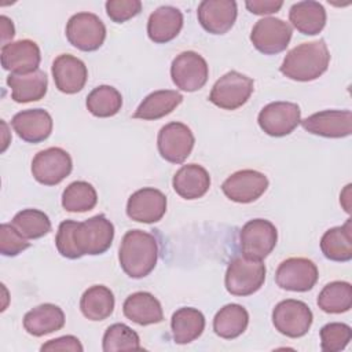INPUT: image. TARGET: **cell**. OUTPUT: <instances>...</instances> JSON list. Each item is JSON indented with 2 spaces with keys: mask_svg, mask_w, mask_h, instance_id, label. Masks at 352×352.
I'll return each instance as SVG.
<instances>
[{
  "mask_svg": "<svg viewBox=\"0 0 352 352\" xmlns=\"http://www.w3.org/2000/svg\"><path fill=\"white\" fill-rule=\"evenodd\" d=\"M195 138L191 129L183 122L164 125L157 136V147L161 157L170 164H183L191 154Z\"/></svg>",
  "mask_w": 352,
  "mask_h": 352,
  "instance_id": "13",
  "label": "cell"
},
{
  "mask_svg": "<svg viewBox=\"0 0 352 352\" xmlns=\"http://www.w3.org/2000/svg\"><path fill=\"white\" fill-rule=\"evenodd\" d=\"M257 122L267 135L282 138L292 133L301 122V110L293 102H271L260 110Z\"/></svg>",
  "mask_w": 352,
  "mask_h": 352,
  "instance_id": "14",
  "label": "cell"
},
{
  "mask_svg": "<svg viewBox=\"0 0 352 352\" xmlns=\"http://www.w3.org/2000/svg\"><path fill=\"white\" fill-rule=\"evenodd\" d=\"M114 226L104 214H96L85 221L65 220L59 224L55 245L60 256L76 260L85 254L104 253L113 242Z\"/></svg>",
  "mask_w": 352,
  "mask_h": 352,
  "instance_id": "1",
  "label": "cell"
},
{
  "mask_svg": "<svg viewBox=\"0 0 352 352\" xmlns=\"http://www.w3.org/2000/svg\"><path fill=\"white\" fill-rule=\"evenodd\" d=\"M318 307L326 314H342L352 307V286L349 282L327 283L318 296Z\"/></svg>",
  "mask_w": 352,
  "mask_h": 352,
  "instance_id": "33",
  "label": "cell"
},
{
  "mask_svg": "<svg viewBox=\"0 0 352 352\" xmlns=\"http://www.w3.org/2000/svg\"><path fill=\"white\" fill-rule=\"evenodd\" d=\"M330 52L324 40L302 43L290 50L279 70L294 81H312L320 77L329 67Z\"/></svg>",
  "mask_w": 352,
  "mask_h": 352,
  "instance_id": "3",
  "label": "cell"
},
{
  "mask_svg": "<svg viewBox=\"0 0 352 352\" xmlns=\"http://www.w3.org/2000/svg\"><path fill=\"white\" fill-rule=\"evenodd\" d=\"M158 243L153 234L142 230L128 231L121 241L118 260L122 271L135 279L147 276L155 267Z\"/></svg>",
  "mask_w": 352,
  "mask_h": 352,
  "instance_id": "2",
  "label": "cell"
},
{
  "mask_svg": "<svg viewBox=\"0 0 352 352\" xmlns=\"http://www.w3.org/2000/svg\"><path fill=\"white\" fill-rule=\"evenodd\" d=\"M85 104L92 116L107 118L116 116L121 110L122 96L111 85H99L88 94Z\"/></svg>",
  "mask_w": 352,
  "mask_h": 352,
  "instance_id": "34",
  "label": "cell"
},
{
  "mask_svg": "<svg viewBox=\"0 0 352 352\" xmlns=\"http://www.w3.org/2000/svg\"><path fill=\"white\" fill-rule=\"evenodd\" d=\"M122 312L126 319L140 326L155 324L164 320L161 302L148 292L129 294L122 304Z\"/></svg>",
  "mask_w": 352,
  "mask_h": 352,
  "instance_id": "23",
  "label": "cell"
},
{
  "mask_svg": "<svg viewBox=\"0 0 352 352\" xmlns=\"http://www.w3.org/2000/svg\"><path fill=\"white\" fill-rule=\"evenodd\" d=\"M323 256L331 261H349L352 258V219L345 224L327 230L320 239Z\"/></svg>",
  "mask_w": 352,
  "mask_h": 352,
  "instance_id": "29",
  "label": "cell"
},
{
  "mask_svg": "<svg viewBox=\"0 0 352 352\" xmlns=\"http://www.w3.org/2000/svg\"><path fill=\"white\" fill-rule=\"evenodd\" d=\"M166 197L157 188L144 187L135 191L126 202V214L138 223H157L166 212Z\"/></svg>",
  "mask_w": 352,
  "mask_h": 352,
  "instance_id": "16",
  "label": "cell"
},
{
  "mask_svg": "<svg viewBox=\"0 0 352 352\" xmlns=\"http://www.w3.org/2000/svg\"><path fill=\"white\" fill-rule=\"evenodd\" d=\"M1 66L11 74H28L38 70L41 54L38 45L32 40L10 41L1 47Z\"/></svg>",
  "mask_w": 352,
  "mask_h": 352,
  "instance_id": "18",
  "label": "cell"
},
{
  "mask_svg": "<svg viewBox=\"0 0 352 352\" xmlns=\"http://www.w3.org/2000/svg\"><path fill=\"white\" fill-rule=\"evenodd\" d=\"M276 227L265 219H253L243 224L239 231V246L243 256L263 260L276 246Z\"/></svg>",
  "mask_w": 352,
  "mask_h": 352,
  "instance_id": "7",
  "label": "cell"
},
{
  "mask_svg": "<svg viewBox=\"0 0 352 352\" xmlns=\"http://www.w3.org/2000/svg\"><path fill=\"white\" fill-rule=\"evenodd\" d=\"M249 324V314L239 304H227L213 318L214 333L224 340L239 337Z\"/></svg>",
  "mask_w": 352,
  "mask_h": 352,
  "instance_id": "32",
  "label": "cell"
},
{
  "mask_svg": "<svg viewBox=\"0 0 352 352\" xmlns=\"http://www.w3.org/2000/svg\"><path fill=\"white\" fill-rule=\"evenodd\" d=\"M183 28V14L172 6H161L150 14L147 21L148 38L157 44L172 41Z\"/></svg>",
  "mask_w": 352,
  "mask_h": 352,
  "instance_id": "22",
  "label": "cell"
},
{
  "mask_svg": "<svg viewBox=\"0 0 352 352\" xmlns=\"http://www.w3.org/2000/svg\"><path fill=\"white\" fill-rule=\"evenodd\" d=\"M0 23H1V43L3 45L8 44L14 34H15V29H14V23L10 18H7L6 15L0 16Z\"/></svg>",
  "mask_w": 352,
  "mask_h": 352,
  "instance_id": "43",
  "label": "cell"
},
{
  "mask_svg": "<svg viewBox=\"0 0 352 352\" xmlns=\"http://www.w3.org/2000/svg\"><path fill=\"white\" fill-rule=\"evenodd\" d=\"M265 264L263 260L246 256L234 257L226 271L224 285L230 294L246 297L256 293L265 280Z\"/></svg>",
  "mask_w": 352,
  "mask_h": 352,
  "instance_id": "4",
  "label": "cell"
},
{
  "mask_svg": "<svg viewBox=\"0 0 352 352\" xmlns=\"http://www.w3.org/2000/svg\"><path fill=\"white\" fill-rule=\"evenodd\" d=\"M114 294L103 285H94L88 287L80 300V309L82 315L94 322L107 319L114 311Z\"/></svg>",
  "mask_w": 352,
  "mask_h": 352,
  "instance_id": "31",
  "label": "cell"
},
{
  "mask_svg": "<svg viewBox=\"0 0 352 352\" xmlns=\"http://www.w3.org/2000/svg\"><path fill=\"white\" fill-rule=\"evenodd\" d=\"M267 187V176L253 169L234 172L221 184L224 195L238 204H250L258 199L265 192Z\"/></svg>",
  "mask_w": 352,
  "mask_h": 352,
  "instance_id": "15",
  "label": "cell"
},
{
  "mask_svg": "<svg viewBox=\"0 0 352 352\" xmlns=\"http://www.w3.org/2000/svg\"><path fill=\"white\" fill-rule=\"evenodd\" d=\"M102 348L104 352L142 349L138 333L124 323H114L107 327L103 334Z\"/></svg>",
  "mask_w": 352,
  "mask_h": 352,
  "instance_id": "37",
  "label": "cell"
},
{
  "mask_svg": "<svg viewBox=\"0 0 352 352\" xmlns=\"http://www.w3.org/2000/svg\"><path fill=\"white\" fill-rule=\"evenodd\" d=\"M183 102V95L173 89H160L148 94L138 106L133 118L158 120L170 114Z\"/></svg>",
  "mask_w": 352,
  "mask_h": 352,
  "instance_id": "28",
  "label": "cell"
},
{
  "mask_svg": "<svg viewBox=\"0 0 352 352\" xmlns=\"http://www.w3.org/2000/svg\"><path fill=\"white\" fill-rule=\"evenodd\" d=\"M172 337L176 344L184 345L197 340L205 329V316L191 307L179 308L170 319Z\"/></svg>",
  "mask_w": 352,
  "mask_h": 352,
  "instance_id": "30",
  "label": "cell"
},
{
  "mask_svg": "<svg viewBox=\"0 0 352 352\" xmlns=\"http://www.w3.org/2000/svg\"><path fill=\"white\" fill-rule=\"evenodd\" d=\"M246 8L256 15H268L278 12L283 6L280 0H248L245 1Z\"/></svg>",
  "mask_w": 352,
  "mask_h": 352,
  "instance_id": "42",
  "label": "cell"
},
{
  "mask_svg": "<svg viewBox=\"0 0 352 352\" xmlns=\"http://www.w3.org/2000/svg\"><path fill=\"white\" fill-rule=\"evenodd\" d=\"M107 16L116 22L122 23L142 11V1L139 0H109L104 4Z\"/></svg>",
  "mask_w": 352,
  "mask_h": 352,
  "instance_id": "40",
  "label": "cell"
},
{
  "mask_svg": "<svg viewBox=\"0 0 352 352\" xmlns=\"http://www.w3.org/2000/svg\"><path fill=\"white\" fill-rule=\"evenodd\" d=\"M82 345L80 340L74 336H62L54 340L47 341L41 345L40 351H72V352H82Z\"/></svg>",
  "mask_w": 352,
  "mask_h": 352,
  "instance_id": "41",
  "label": "cell"
},
{
  "mask_svg": "<svg viewBox=\"0 0 352 352\" xmlns=\"http://www.w3.org/2000/svg\"><path fill=\"white\" fill-rule=\"evenodd\" d=\"M11 224L21 232L26 239H38L51 231L50 217L38 209H23L18 212Z\"/></svg>",
  "mask_w": 352,
  "mask_h": 352,
  "instance_id": "36",
  "label": "cell"
},
{
  "mask_svg": "<svg viewBox=\"0 0 352 352\" xmlns=\"http://www.w3.org/2000/svg\"><path fill=\"white\" fill-rule=\"evenodd\" d=\"M312 319V311L300 300H283L278 302L272 311V323L275 329L290 338L305 336L311 329Z\"/></svg>",
  "mask_w": 352,
  "mask_h": 352,
  "instance_id": "8",
  "label": "cell"
},
{
  "mask_svg": "<svg viewBox=\"0 0 352 352\" xmlns=\"http://www.w3.org/2000/svg\"><path fill=\"white\" fill-rule=\"evenodd\" d=\"M302 128L323 138H346L352 132V113L351 110H323L311 114L301 120Z\"/></svg>",
  "mask_w": 352,
  "mask_h": 352,
  "instance_id": "17",
  "label": "cell"
},
{
  "mask_svg": "<svg viewBox=\"0 0 352 352\" xmlns=\"http://www.w3.org/2000/svg\"><path fill=\"white\" fill-rule=\"evenodd\" d=\"M63 326L65 314L62 308L50 302L34 307L23 316L25 330L34 337H43L45 334L58 331Z\"/></svg>",
  "mask_w": 352,
  "mask_h": 352,
  "instance_id": "25",
  "label": "cell"
},
{
  "mask_svg": "<svg viewBox=\"0 0 352 352\" xmlns=\"http://www.w3.org/2000/svg\"><path fill=\"white\" fill-rule=\"evenodd\" d=\"M73 169L69 153L60 147H50L38 151L32 161L33 177L44 186L59 184Z\"/></svg>",
  "mask_w": 352,
  "mask_h": 352,
  "instance_id": "11",
  "label": "cell"
},
{
  "mask_svg": "<svg viewBox=\"0 0 352 352\" xmlns=\"http://www.w3.org/2000/svg\"><path fill=\"white\" fill-rule=\"evenodd\" d=\"M254 89V81L235 70L221 76L209 94V100L223 110H236L243 106Z\"/></svg>",
  "mask_w": 352,
  "mask_h": 352,
  "instance_id": "5",
  "label": "cell"
},
{
  "mask_svg": "<svg viewBox=\"0 0 352 352\" xmlns=\"http://www.w3.org/2000/svg\"><path fill=\"white\" fill-rule=\"evenodd\" d=\"M30 246L28 239L21 235V232L8 223L0 226V252L3 256L14 257L26 250Z\"/></svg>",
  "mask_w": 352,
  "mask_h": 352,
  "instance_id": "39",
  "label": "cell"
},
{
  "mask_svg": "<svg viewBox=\"0 0 352 352\" xmlns=\"http://www.w3.org/2000/svg\"><path fill=\"white\" fill-rule=\"evenodd\" d=\"M7 85L11 89V98L16 103L36 102L47 94L48 78L43 70H36L28 74H10Z\"/></svg>",
  "mask_w": 352,
  "mask_h": 352,
  "instance_id": "26",
  "label": "cell"
},
{
  "mask_svg": "<svg viewBox=\"0 0 352 352\" xmlns=\"http://www.w3.org/2000/svg\"><path fill=\"white\" fill-rule=\"evenodd\" d=\"M98 202V194L94 186L84 180L70 183L62 194V206L67 212H88L95 208Z\"/></svg>",
  "mask_w": 352,
  "mask_h": 352,
  "instance_id": "35",
  "label": "cell"
},
{
  "mask_svg": "<svg viewBox=\"0 0 352 352\" xmlns=\"http://www.w3.org/2000/svg\"><path fill=\"white\" fill-rule=\"evenodd\" d=\"M66 38L80 51H96L104 43L106 26L92 12H77L66 23Z\"/></svg>",
  "mask_w": 352,
  "mask_h": 352,
  "instance_id": "6",
  "label": "cell"
},
{
  "mask_svg": "<svg viewBox=\"0 0 352 352\" xmlns=\"http://www.w3.org/2000/svg\"><path fill=\"white\" fill-rule=\"evenodd\" d=\"M51 72L56 88L67 95L80 92L85 87L88 78L85 63L70 54L56 56L52 62Z\"/></svg>",
  "mask_w": 352,
  "mask_h": 352,
  "instance_id": "20",
  "label": "cell"
},
{
  "mask_svg": "<svg viewBox=\"0 0 352 352\" xmlns=\"http://www.w3.org/2000/svg\"><path fill=\"white\" fill-rule=\"evenodd\" d=\"M324 7L314 0L294 3L289 10L290 23L302 34L315 36L322 32L326 25Z\"/></svg>",
  "mask_w": 352,
  "mask_h": 352,
  "instance_id": "27",
  "label": "cell"
},
{
  "mask_svg": "<svg viewBox=\"0 0 352 352\" xmlns=\"http://www.w3.org/2000/svg\"><path fill=\"white\" fill-rule=\"evenodd\" d=\"M352 338V330L348 324L331 322L320 329V348L324 352L342 351Z\"/></svg>",
  "mask_w": 352,
  "mask_h": 352,
  "instance_id": "38",
  "label": "cell"
},
{
  "mask_svg": "<svg viewBox=\"0 0 352 352\" xmlns=\"http://www.w3.org/2000/svg\"><path fill=\"white\" fill-rule=\"evenodd\" d=\"M238 15L234 0H204L197 10L198 22L210 34H224L235 23Z\"/></svg>",
  "mask_w": 352,
  "mask_h": 352,
  "instance_id": "19",
  "label": "cell"
},
{
  "mask_svg": "<svg viewBox=\"0 0 352 352\" xmlns=\"http://www.w3.org/2000/svg\"><path fill=\"white\" fill-rule=\"evenodd\" d=\"M319 278L316 264L305 257H290L282 261L275 272L276 285L289 292H308Z\"/></svg>",
  "mask_w": 352,
  "mask_h": 352,
  "instance_id": "12",
  "label": "cell"
},
{
  "mask_svg": "<svg viewBox=\"0 0 352 352\" xmlns=\"http://www.w3.org/2000/svg\"><path fill=\"white\" fill-rule=\"evenodd\" d=\"M11 125L22 140L40 143L50 138L54 122L44 109H29L16 113L11 120Z\"/></svg>",
  "mask_w": 352,
  "mask_h": 352,
  "instance_id": "21",
  "label": "cell"
},
{
  "mask_svg": "<svg viewBox=\"0 0 352 352\" xmlns=\"http://www.w3.org/2000/svg\"><path fill=\"white\" fill-rule=\"evenodd\" d=\"M292 26L274 16L258 19L250 33L253 47L264 55H275L286 50L292 38Z\"/></svg>",
  "mask_w": 352,
  "mask_h": 352,
  "instance_id": "10",
  "label": "cell"
},
{
  "mask_svg": "<svg viewBox=\"0 0 352 352\" xmlns=\"http://www.w3.org/2000/svg\"><path fill=\"white\" fill-rule=\"evenodd\" d=\"M170 77L179 89L194 92L206 84L209 66L198 52L184 51L172 60Z\"/></svg>",
  "mask_w": 352,
  "mask_h": 352,
  "instance_id": "9",
  "label": "cell"
},
{
  "mask_svg": "<svg viewBox=\"0 0 352 352\" xmlns=\"http://www.w3.org/2000/svg\"><path fill=\"white\" fill-rule=\"evenodd\" d=\"M173 190L184 199H198L204 197L210 187L208 170L198 164L183 165L172 179Z\"/></svg>",
  "mask_w": 352,
  "mask_h": 352,
  "instance_id": "24",
  "label": "cell"
}]
</instances>
